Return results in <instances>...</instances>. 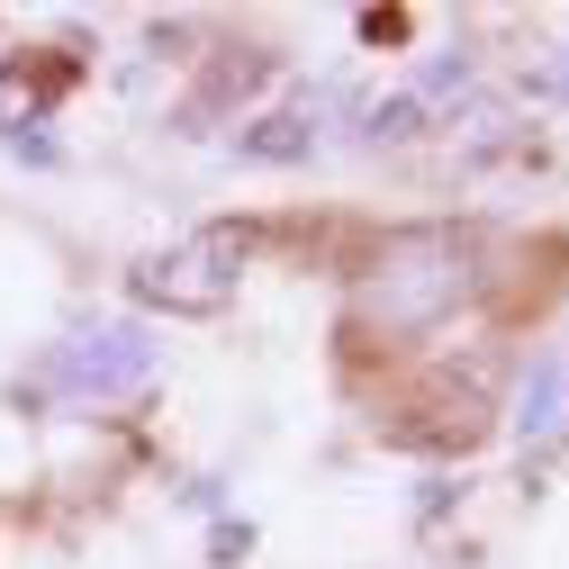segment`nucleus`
<instances>
[{
	"label": "nucleus",
	"mask_w": 569,
	"mask_h": 569,
	"mask_svg": "<svg viewBox=\"0 0 569 569\" xmlns=\"http://www.w3.org/2000/svg\"><path fill=\"white\" fill-rule=\"evenodd\" d=\"M371 136H380V146H407V136H425V100H380V109H371Z\"/></svg>",
	"instance_id": "7"
},
{
	"label": "nucleus",
	"mask_w": 569,
	"mask_h": 569,
	"mask_svg": "<svg viewBox=\"0 0 569 569\" xmlns=\"http://www.w3.org/2000/svg\"><path fill=\"white\" fill-rule=\"evenodd\" d=\"M154 380V343L136 326H82L73 343H54V389L73 398H127Z\"/></svg>",
	"instance_id": "3"
},
{
	"label": "nucleus",
	"mask_w": 569,
	"mask_h": 569,
	"mask_svg": "<svg viewBox=\"0 0 569 569\" xmlns=\"http://www.w3.org/2000/svg\"><path fill=\"white\" fill-rule=\"evenodd\" d=\"M236 280H244V236H181L163 253L136 262V299L163 308V317H218L236 299Z\"/></svg>",
	"instance_id": "2"
},
{
	"label": "nucleus",
	"mask_w": 569,
	"mask_h": 569,
	"mask_svg": "<svg viewBox=\"0 0 569 569\" xmlns=\"http://www.w3.org/2000/svg\"><path fill=\"white\" fill-rule=\"evenodd\" d=\"M470 244L435 236V227H416V236H389L362 271V326L380 335H425V326H443L461 299H470Z\"/></svg>",
	"instance_id": "1"
},
{
	"label": "nucleus",
	"mask_w": 569,
	"mask_h": 569,
	"mask_svg": "<svg viewBox=\"0 0 569 569\" xmlns=\"http://www.w3.org/2000/svg\"><path fill=\"white\" fill-rule=\"evenodd\" d=\"M244 154H262V163H299V154H308V127H299V118H262V127L244 136Z\"/></svg>",
	"instance_id": "6"
},
{
	"label": "nucleus",
	"mask_w": 569,
	"mask_h": 569,
	"mask_svg": "<svg viewBox=\"0 0 569 569\" xmlns=\"http://www.w3.org/2000/svg\"><path fill=\"white\" fill-rule=\"evenodd\" d=\"M516 425H525V435H560V425H569V362H533L525 371Z\"/></svg>",
	"instance_id": "5"
},
{
	"label": "nucleus",
	"mask_w": 569,
	"mask_h": 569,
	"mask_svg": "<svg viewBox=\"0 0 569 569\" xmlns=\"http://www.w3.org/2000/svg\"><path fill=\"white\" fill-rule=\"evenodd\" d=\"M73 73H82V63L73 54H19V63H0V127H37L63 91H73Z\"/></svg>",
	"instance_id": "4"
}]
</instances>
